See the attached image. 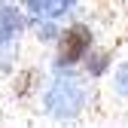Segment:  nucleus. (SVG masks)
Here are the masks:
<instances>
[{"instance_id":"nucleus-1","label":"nucleus","mask_w":128,"mask_h":128,"mask_svg":"<svg viewBox=\"0 0 128 128\" xmlns=\"http://www.w3.org/2000/svg\"><path fill=\"white\" fill-rule=\"evenodd\" d=\"M88 46H92V30L86 24L67 28L58 40V64H76L79 58H86Z\"/></svg>"},{"instance_id":"nucleus-2","label":"nucleus","mask_w":128,"mask_h":128,"mask_svg":"<svg viewBox=\"0 0 128 128\" xmlns=\"http://www.w3.org/2000/svg\"><path fill=\"white\" fill-rule=\"evenodd\" d=\"M46 107L52 110V113L64 116V113H76L79 107H82V92L73 79H58V82L49 88L46 94Z\"/></svg>"},{"instance_id":"nucleus-3","label":"nucleus","mask_w":128,"mask_h":128,"mask_svg":"<svg viewBox=\"0 0 128 128\" xmlns=\"http://www.w3.org/2000/svg\"><path fill=\"white\" fill-rule=\"evenodd\" d=\"M22 3L30 12H37V15H49V18H55V15L67 12L73 6V0H22Z\"/></svg>"}]
</instances>
